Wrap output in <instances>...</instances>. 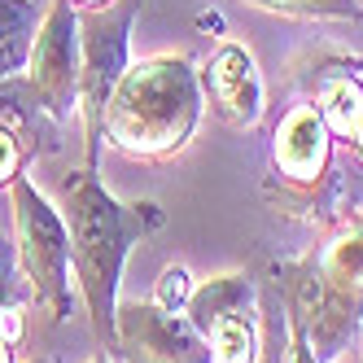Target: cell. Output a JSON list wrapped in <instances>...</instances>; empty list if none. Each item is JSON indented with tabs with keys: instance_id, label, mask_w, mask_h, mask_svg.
I'll use <instances>...</instances> for the list:
<instances>
[{
	"instance_id": "6da1fadb",
	"label": "cell",
	"mask_w": 363,
	"mask_h": 363,
	"mask_svg": "<svg viewBox=\"0 0 363 363\" xmlns=\"http://www.w3.org/2000/svg\"><path fill=\"white\" fill-rule=\"evenodd\" d=\"M62 219L70 232V272L84 298L88 324L101 354H114V315L123 267L145 237L162 228L158 201H118L96 171H70L62 179Z\"/></svg>"
},
{
	"instance_id": "3957f363",
	"label": "cell",
	"mask_w": 363,
	"mask_h": 363,
	"mask_svg": "<svg viewBox=\"0 0 363 363\" xmlns=\"http://www.w3.org/2000/svg\"><path fill=\"white\" fill-rule=\"evenodd\" d=\"M201 84L197 66L184 53H153L123 70L118 88L110 92L101 140L140 162H162L189 149L201 123Z\"/></svg>"
},
{
	"instance_id": "7c38bea8",
	"label": "cell",
	"mask_w": 363,
	"mask_h": 363,
	"mask_svg": "<svg viewBox=\"0 0 363 363\" xmlns=\"http://www.w3.org/2000/svg\"><path fill=\"white\" fill-rule=\"evenodd\" d=\"M40 0H0V84L27 70L31 40L40 27Z\"/></svg>"
},
{
	"instance_id": "ac0fdd59",
	"label": "cell",
	"mask_w": 363,
	"mask_h": 363,
	"mask_svg": "<svg viewBox=\"0 0 363 363\" xmlns=\"http://www.w3.org/2000/svg\"><path fill=\"white\" fill-rule=\"evenodd\" d=\"M70 5L84 13V9H106V5H114V0H70Z\"/></svg>"
},
{
	"instance_id": "ffe728a7",
	"label": "cell",
	"mask_w": 363,
	"mask_h": 363,
	"mask_svg": "<svg viewBox=\"0 0 363 363\" xmlns=\"http://www.w3.org/2000/svg\"><path fill=\"white\" fill-rule=\"evenodd\" d=\"M88 363H110V359H106V354H96V359H88Z\"/></svg>"
},
{
	"instance_id": "9c48e42d",
	"label": "cell",
	"mask_w": 363,
	"mask_h": 363,
	"mask_svg": "<svg viewBox=\"0 0 363 363\" xmlns=\"http://www.w3.org/2000/svg\"><path fill=\"white\" fill-rule=\"evenodd\" d=\"M114 359L118 363H211V346L189 324V315L162 311L153 298H145V302H118Z\"/></svg>"
},
{
	"instance_id": "d6986e66",
	"label": "cell",
	"mask_w": 363,
	"mask_h": 363,
	"mask_svg": "<svg viewBox=\"0 0 363 363\" xmlns=\"http://www.w3.org/2000/svg\"><path fill=\"white\" fill-rule=\"evenodd\" d=\"M0 363H13V342L5 333H0Z\"/></svg>"
},
{
	"instance_id": "277c9868",
	"label": "cell",
	"mask_w": 363,
	"mask_h": 363,
	"mask_svg": "<svg viewBox=\"0 0 363 363\" xmlns=\"http://www.w3.org/2000/svg\"><path fill=\"white\" fill-rule=\"evenodd\" d=\"M337 162H333V132L315 101L289 106L272 132V175L263 179V197L276 215L324 223L337 201Z\"/></svg>"
},
{
	"instance_id": "2e32d148",
	"label": "cell",
	"mask_w": 363,
	"mask_h": 363,
	"mask_svg": "<svg viewBox=\"0 0 363 363\" xmlns=\"http://www.w3.org/2000/svg\"><path fill=\"white\" fill-rule=\"evenodd\" d=\"M22 167H27V149H22V140L9 123H0V189H9L22 175Z\"/></svg>"
},
{
	"instance_id": "52a82bcc",
	"label": "cell",
	"mask_w": 363,
	"mask_h": 363,
	"mask_svg": "<svg viewBox=\"0 0 363 363\" xmlns=\"http://www.w3.org/2000/svg\"><path fill=\"white\" fill-rule=\"evenodd\" d=\"M18 96L53 123H66L79 110V9L70 0H48L40 13Z\"/></svg>"
},
{
	"instance_id": "9a60e30c",
	"label": "cell",
	"mask_w": 363,
	"mask_h": 363,
	"mask_svg": "<svg viewBox=\"0 0 363 363\" xmlns=\"http://www.w3.org/2000/svg\"><path fill=\"white\" fill-rule=\"evenodd\" d=\"M189 294H193V276H189L184 267H167V272L158 276V289H153V302H158L162 311H179V315H184Z\"/></svg>"
},
{
	"instance_id": "5bb4252c",
	"label": "cell",
	"mask_w": 363,
	"mask_h": 363,
	"mask_svg": "<svg viewBox=\"0 0 363 363\" xmlns=\"http://www.w3.org/2000/svg\"><path fill=\"white\" fill-rule=\"evenodd\" d=\"M27 306H31V284L18 263V245H13V237H0V320L18 315Z\"/></svg>"
},
{
	"instance_id": "8992f818",
	"label": "cell",
	"mask_w": 363,
	"mask_h": 363,
	"mask_svg": "<svg viewBox=\"0 0 363 363\" xmlns=\"http://www.w3.org/2000/svg\"><path fill=\"white\" fill-rule=\"evenodd\" d=\"M140 0H114L106 9L79 13V114L84 118V171H96L101 158V123H106L110 92L118 88L123 70L132 66V22Z\"/></svg>"
},
{
	"instance_id": "8fae6325",
	"label": "cell",
	"mask_w": 363,
	"mask_h": 363,
	"mask_svg": "<svg viewBox=\"0 0 363 363\" xmlns=\"http://www.w3.org/2000/svg\"><path fill=\"white\" fill-rule=\"evenodd\" d=\"M315 110L324 114L333 140H342L350 149L354 167L363 171V84L354 79V70L346 66H324V74L315 84Z\"/></svg>"
},
{
	"instance_id": "4fadbf2b",
	"label": "cell",
	"mask_w": 363,
	"mask_h": 363,
	"mask_svg": "<svg viewBox=\"0 0 363 363\" xmlns=\"http://www.w3.org/2000/svg\"><path fill=\"white\" fill-rule=\"evenodd\" d=\"M237 5L298 18V22H354V18H363L359 0H237Z\"/></svg>"
},
{
	"instance_id": "ba28073f",
	"label": "cell",
	"mask_w": 363,
	"mask_h": 363,
	"mask_svg": "<svg viewBox=\"0 0 363 363\" xmlns=\"http://www.w3.org/2000/svg\"><path fill=\"white\" fill-rule=\"evenodd\" d=\"M184 315L206 337L211 363H258V302L245 272H219L193 284Z\"/></svg>"
},
{
	"instance_id": "5b68a950",
	"label": "cell",
	"mask_w": 363,
	"mask_h": 363,
	"mask_svg": "<svg viewBox=\"0 0 363 363\" xmlns=\"http://www.w3.org/2000/svg\"><path fill=\"white\" fill-rule=\"evenodd\" d=\"M13 206V245L18 263L31 284V306L48 324H62L74 302V272H70V232L53 201H48L27 175L9 184Z\"/></svg>"
},
{
	"instance_id": "e0dca14e",
	"label": "cell",
	"mask_w": 363,
	"mask_h": 363,
	"mask_svg": "<svg viewBox=\"0 0 363 363\" xmlns=\"http://www.w3.org/2000/svg\"><path fill=\"white\" fill-rule=\"evenodd\" d=\"M284 333H289V354H284V363H320L315 350H311V342H306V333L289 315H284Z\"/></svg>"
},
{
	"instance_id": "30bf717a",
	"label": "cell",
	"mask_w": 363,
	"mask_h": 363,
	"mask_svg": "<svg viewBox=\"0 0 363 363\" xmlns=\"http://www.w3.org/2000/svg\"><path fill=\"white\" fill-rule=\"evenodd\" d=\"M197 84H201V101L223 127L232 132H250L263 118L267 106V88H263V74H258V62L245 44L237 40H223L211 57L201 62L197 70Z\"/></svg>"
},
{
	"instance_id": "7a4b0ae2",
	"label": "cell",
	"mask_w": 363,
	"mask_h": 363,
	"mask_svg": "<svg viewBox=\"0 0 363 363\" xmlns=\"http://www.w3.org/2000/svg\"><path fill=\"white\" fill-rule=\"evenodd\" d=\"M280 302L320 363H337L363 333V211L302 258L276 263Z\"/></svg>"
}]
</instances>
